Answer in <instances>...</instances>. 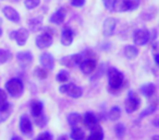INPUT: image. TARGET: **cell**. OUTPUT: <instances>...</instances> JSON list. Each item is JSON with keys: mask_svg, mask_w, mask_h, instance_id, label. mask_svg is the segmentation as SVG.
Segmentation results:
<instances>
[{"mask_svg": "<svg viewBox=\"0 0 159 140\" xmlns=\"http://www.w3.org/2000/svg\"><path fill=\"white\" fill-rule=\"evenodd\" d=\"M108 75V83L109 87L111 89H119L121 88V85L123 84V80H124V76L122 72H120L118 69L116 68H110L108 69L107 71Z\"/></svg>", "mask_w": 159, "mask_h": 140, "instance_id": "obj_1", "label": "cell"}, {"mask_svg": "<svg viewBox=\"0 0 159 140\" xmlns=\"http://www.w3.org/2000/svg\"><path fill=\"white\" fill-rule=\"evenodd\" d=\"M6 89H7L8 93L11 96L19 98V96L23 93L24 85H23V82L21 79L13 78V79H10V80L6 83Z\"/></svg>", "mask_w": 159, "mask_h": 140, "instance_id": "obj_2", "label": "cell"}, {"mask_svg": "<svg viewBox=\"0 0 159 140\" xmlns=\"http://www.w3.org/2000/svg\"><path fill=\"white\" fill-rule=\"evenodd\" d=\"M59 91H60V93H62V94H68V95L72 99H79V98H81L83 94L82 88L74 84V83L62 84L61 87L59 88Z\"/></svg>", "mask_w": 159, "mask_h": 140, "instance_id": "obj_3", "label": "cell"}, {"mask_svg": "<svg viewBox=\"0 0 159 140\" xmlns=\"http://www.w3.org/2000/svg\"><path fill=\"white\" fill-rule=\"evenodd\" d=\"M141 105V99L135 92L130 91L128 94V99L125 100V111L128 113H133L137 111Z\"/></svg>", "mask_w": 159, "mask_h": 140, "instance_id": "obj_4", "label": "cell"}, {"mask_svg": "<svg viewBox=\"0 0 159 140\" xmlns=\"http://www.w3.org/2000/svg\"><path fill=\"white\" fill-rule=\"evenodd\" d=\"M149 32L147 30H136L133 34V42L139 46L146 45L149 41Z\"/></svg>", "mask_w": 159, "mask_h": 140, "instance_id": "obj_5", "label": "cell"}, {"mask_svg": "<svg viewBox=\"0 0 159 140\" xmlns=\"http://www.w3.org/2000/svg\"><path fill=\"white\" fill-rule=\"evenodd\" d=\"M10 38L11 40H16L18 45L23 46L26 43L27 38H29V31L24 27H21L18 31H13L10 33Z\"/></svg>", "mask_w": 159, "mask_h": 140, "instance_id": "obj_6", "label": "cell"}, {"mask_svg": "<svg viewBox=\"0 0 159 140\" xmlns=\"http://www.w3.org/2000/svg\"><path fill=\"white\" fill-rule=\"evenodd\" d=\"M96 67H97V62H96L95 58H86L80 65V69L84 75L93 74L95 71Z\"/></svg>", "mask_w": 159, "mask_h": 140, "instance_id": "obj_7", "label": "cell"}, {"mask_svg": "<svg viewBox=\"0 0 159 140\" xmlns=\"http://www.w3.org/2000/svg\"><path fill=\"white\" fill-rule=\"evenodd\" d=\"M52 44V36L50 33H43L36 37V46L39 49L48 48Z\"/></svg>", "mask_w": 159, "mask_h": 140, "instance_id": "obj_8", "label": "cell"}, {"mask_svg": "<svg viewBox=\"0 0 159 140\" xmlns=\"http://www.w3.org/2000/svg\"><path fill=\"white\" fill-rule=\"evenodd\" d=\"M116 27H117V20L115 18H107L104 21V24H102V33L105 36L109 37V36H112L115 33Z\"/></svg>", "mask_w": 159, "mask_h": 140, "instance_id": "obj_9", "label": "cell"}, {"mask_svg": "<svg viewBox=\"0 0 159 140\" xmlns=\"http://www.w3.org/2000/svg\"><path fill=\"white\" fill-rule=\"evenodd\" d=\"M40 65L47 70H52L55 67V59L50 53H43L39 57Z\"/></svg>", "mask_w": 159, "mask_h": 140, "instance_id": "obj_10", "label": "cell"}, {"mask_svg": "<svg viewBox=\"0 0 159 140\" xmlns=\"http://www.w3.org/2000/svg\"><path fill=\"white\" fill-rule=\"evenodd\" d=\"M16 59L22 67H27L33 61V55L31 51H19L16 54Z\"/></svg>", "mask_w": 159, "mask_h": 140, "instance_id": "obj_11", "label": "cell"}, {"mask_svg": "<svg viewBox=\"0 0 159 140\" xmlns=\"http://www.w3.org/2000/svg\"><path fill=\"white\" fill-rule=\"evenodd\" d=\"M2 12H3V14H5V17L9 21L14 22V23L20 22V14H19V12L16 11L14 8L9 7V6H6V7H3Z\"/></svg>", "mask_w": 159, "mask_h": 140, "instance_id": "obj_12", "label": "cell"}, {"mask_svg": "<svg viewBox=\"0 0 159 140\" xmlns=\"http://www.w3.org/2000/svg\"><path fill=\"white\" fill-rule=\"evenodd\" d=\"M20 130L22 131L24 135H31L33 131V126H32V122L26 115L21 116L20 118Z\"/></svg>", "mask_w": 159, "mask_h": 140, "instance_id": "obj_13", "label": "cell"}, {"mask_svg": "<svg viewBox=\"0 0 159 140\" xmlns=\"http://www.w3.org/2000/svg\"><path fill=\"white\" fill-rule=\"evenodd\" d=\"M112 11H116V12L131 11L130 1H129V0H115Z\"/></svg>", "mask_w": 159, "mask_h": 140, "instance_id": "obj_14", "label": "cell"}, {"mask_svg": "<svg viewBox=\"0 0 159 140\" xmlns=\"http://www.w3.org/2000/svg\"><path fill=\"white\" fill-rule=\"evenodd\" d=\"M89 130H91V135L87 138V140H104V129L99 124Z\"/></svg>", "mask_w": 159, "mask_h": 140, "instance_id": "obj_15", "label": "cell"}, {"mask_svg": "<svg viewBox=\"0 0 159 140\" xmlns=\"http://www.w3.org/2000/svg\"><path fill=\"white\" fill-rule=\"evenodd\" d=\"M64 19H66V11H64V9L60 8L56 12H53L49 21L53 24H61V23L64 22Z\"/></svg>", "mask_w": 159, "mask_h": 140, "instance_id": "obj_16", "label": "cell"}, {"mask_svg": "<svg viewBox=\"0 0 159 140\" xmlns=\"http://www.w3.org/2000/svg\"><path fill=\"white\" fill-rule=\"evenodd\" d=\"M84 124L85 126L89 129H92L93 127H95L96 125H98V117L95 115L94 113H91V112H87L84 116Z\"/></svg>", "mask_w": 159, "mask_h": 140, "instance_id": "obj_17", "label": "cell"}, {"mask_svg": "<svg viewBox=\"0 0 159 140\" xmlns=\"http://www.w3.org/2000/svg\"><path fill=\"white\" fill-rule=\"evenodd\" d=\"M73 31L71 29H66L62 31L61 34V44L64 46H70L73 42Z\"/></svg>", "mask_w": 159, "mask_h": 140, "instance_id": "obj_18", "label": "cell"}, {"mask_svg": "<svg viewBox=\"0 0 159 140\" xmlns=\"http://www.w3.org/2000/svg\"><path fill=\"white\" fill-rule=\"evenodd\" d=\"M141 92L144 96H146L147 99H149L150 96H152L154 94H156V85L154 83H147L141 87Z\"/></svg>", "mask_w": 159, "mask_h": 140, "instance_id": "obj_19", "label": "cell"}, {"mask_svg": "<svg viewBox=\"0 0 159 140\" xmlns=\"http://www.w3.org/2000/svg\"><path fill=\"white\" fill-rule=\"evenodd\" d=\"M43 109H44V105L39 101H33L31 103V113L34 117H38L42 115Z\"/></svg>", "mask_w": 159, "mask_h": 140, "instance_id": "obj_20", "label": "cell"}, {"mask_svg": "<svg viewBox=\"0 0 159 140\" xmlns=\"http://www.w3.org/2000/svg\"><path fill=\"white\" fill-rule=\"evenodd\" d=\"M123 54L128 59H134L139 56V49L135 46H132V45H128V46L124 47L123 49Z\"/></svg>", "mask_w": 159, "mask_h": 140, "instance_id": "obj_21", "label": "cell"}, {"mask_svg": "<svg viewBox=\"0 0 159 140\" xmlns=\"http://www.w3.org/2000/svg\"><path fill=\"white\" fill-rule=\"evenodd\" d=\"M27 24H29L30 29L31 31L36 32L38 30L42 29V25H43V18L42 17H37V18H33L31 20L27 21Z\"/></svg>", "mask_w": 159, "mask_h": 140, "instance_id": "obj_22", "label": "cell"}, {"mask_svg": "<svg viewBox=\"0 0 159 140\" xmlns=\"http://www.w3.org/2000/svg\"><path fill=\"white\" fill-rule=\"evenodd\" d=\"M82 122V116L79 113H70L68 116V123L69 125H71L72 127H75L76 125H79Z\"/></svg>", "mask_w": 159, "mask_h": 140, "instance_id": "obj_23", "label": "cell"}, {"mask_svg": "<svg viewBox=\"0 0 159 140\" xmlns=\"http://www.w3.org/2000/svg\"><path fill=\"white\" fill-rule=\"evenodd\" d=\"M84 136H85L84 131L81 128H77V127H73L70 133V137L72 140H82L84 138Z\"/></svg>", "mask_w": 159, "mask_h": 140, "instance_id": "obj_24", "label": "cell"}, {"mask_svg": "<svg viewBox=\"0 0 159 140\" xmlns=\"http://www.w3.org/2000/svg\"><path fill=\"white\" fill-rule=\"evenodd\" d=\"M108 117H109V119L112 120V122H117V120L121 117V109H120V107L113 106L112 109L109 111Z\"/></svg>", "mask_w": 159, "mask_h": 140, "instance_id": "obj_25", "label": "cell"}, {"mask_svg": "<svg viewBox=\"0 0 159 140\" xmlns=\"http://www.w3.org/2000/svg\"><path fill=\"white\" fill-rule=\"evenodd\" d=\"M34 76L36 78L40 79V80H44L48 77V71H47V69H45L44 67H36L34 69Z\"/></svg>", "mask_w": 159, "mask_h": 140, "instance_id": "obj_26", "label": "cell"}, {"mask_svg": "<svg viewBox=\"0 0 159 140\" xmlns=\"http://www.w3.org/2000/svg\"><path fill=\"white\" fill-rule=\"evenodd\" d=\"M115 131L118 138H122L124 136V133H125V127H124V125L122 123H118L115 126Z\"/></svg>", "mask_w": 159, "mask_h": 140, "instance_id": "obj_27", "label": "cell"}, {"mask_svg": "<svg viewBox=\"0 0 159 140\" xmlns=\"http://www.w3.org/2000/svg\"><path fill=\"white\" fill-rule=\"evenodd\" d=\"M69 79H70V75H69V72L66 71V70H61V71L57 75V81H59V82L64 83V82H66Z\"/></svg>", "mask_w": 159, "mask_h": 140, "instance_id": "obj_28", "label": "cell"}, {"mask_svg": "<svg viewBox=\"0 0 159 140\" xmlns=\"http://www.w3.org/2000/svg\"><path fill=\"white\" fill-rule=\"evenodd\" d=\"M40 3V0H24V6L29 10L35 9L36 7H38Z\"/></svg>", "mask_w": 159, "mask_h": 140, "instance_id": "obj_29", "label": "cell"}, {"mask_svg": "<svg viewBox=\"0 0 159 140\" xmlns=\"http://www.w3.org/2000/svg\"><path fill=\"white\" fill-rule=\"evenodd\" d=\"M11 57V54L6 49H0V64H5Z\"/></svg>", "mask_w": 159, "mask_h": 140, "instance_id": "obj_30", "label": "cell"}, {"mask_svg": "<svg viewBox=\"0 0 159 140\" xmlns=\"http://www.w3.org/2000/svg\"><path fill=\"white\" fill-rule=\"evenodd\" d=\"M60 64L61 65H64L66 67H74V62H73V59H72V56H66V57H62L60 59Z\"/></svg>", "mask_w": 159, "mask_h": 140, "instance_id": "obj_31", "label": "cell"}, {"mask_svg": "<svg viewBox=\"0 0 159 140\" xmlns=\"http://www.w3.org/2000/svg\"><path fill=\"white\" fill-rule=\"evenodd\" d=\"M11 112H12L11 107L8 109H5V111H0V124L8 119V117H9L10 114H11Z\"/></svg>", "mask_w": 159, "mask_h": 140, "instance_id": "obj_32", "label": "cell"}, {"mask_svg": "<svg viewBox=\"0 0 159 140\" xmlns=\"http://www.w3.org/2000/svg\"><path fill=\"white\" fill-rule=\"evenodd\" d=\"M156 109H157V106H154V105H149V106H148L147 109H145V111L142 112V114L139 115V118H144V117H146V116L150 115V114L154 113V112L156 111Z\"/></svg>", "mask_w": 159, "mask_h": 140, "instance_id": "obj_33", "label": "cell"}, {"mask_svg": "<svg viewBox=\"0 0 159 140\" xmlns=\"http://www.w3.org/2000/svg\"><path fill=\"white\" fill-rule=\"evenodd\" d=\"M36 124H37V126H39V127H44L45 125L47 124V118H46V116H44L42 114L40 116L36 117Z\"/></svg>", "mask_w": 159, "mask_h": 140, "instance_id": "obj_34", "label": "cell"}, {"mask_svg": "<svg viewBox=\"0 0 159 140\" xmlns=\"http://www.w3.org/2000/svg\"><path fill=\"white\" fill-rule=\"evenodd\" d=\"M102 2H104V6L107 10L109 11H112L113 9V2H115V0H102Z\"/></svg>", "mask_w": 159, "mask_h": 140, "instance_id": "obj_35", "label": "cell"}, {"mask_svg": "<svg viewBox=\"0 0 159 140\" xmlns=\"http://www.w3.org/2000/svg\"><path fill=\"white\" fill-rule=\"evenodd\" d=\"M35 140H52V137L49 133H43Z\"/></svg>", "mask_w": 159, "mask_h": 140, "instance_id": "obj_36", "label": "cell"}, {"mask_svg": "<svg viewBox=\"0 0 159 140\" xmlns=\"http://www.w3.org/2000/svg\"><path fill=\"white\" fill-rule=\"evenodd\" d=\"M7 102V93L3 90L0 89V106Z\"/></svg>", "mask_w": 159, "mask_h": 140, "instance_id": "obj_37", "label": "cell"}, {"mask_svg": "<svg viewBox=\"0 0 159 140\" xmlns=\"http://www.w3.org/2000/svg\"><path fill=\"white\" fill-rule=\"evenodd\" d=\"M71 5L73 7H83L85 5V0H71Z\"/></svg>", "mask_w": 159, "mask_h": 140, "instance_id": "obj_38", "label": "cell"}, {"mask_svg": "<svg viewBox=\"0 0 159 140\" xmlns=\"http://www.w3.org/2000/svg\"><path fill=\"white\" fill-rule=\"evenodd\" d=\"M130 1V6H131V11L132 10H135L137 9V7H139V0H129Z\"/></svg>", "mask_w": 159, "mask_h": 140, "instance_id": "obj_39", "label": "cell"}, {"mask_svg": "<svg viewBox=\"0 0 159 140\" xmlns=\"http://www.w3.org/2000/svg\"><path fill=\"white\" fill-rule=\"evenodd\" d=\"M152 51H154L155 55H156V54H159V42L155 43V44L152 45Z\"/></svg>", "mask_w": 159, "mask_h": 140, "instance_id": "obj_40", "label": "cell"}, {"mask_svg": "<svg viewBox=\"0 0 159 140\" xmlns=\"http://www.w3.org/2000/svg\"><path fill=\"white\" fill-rule=\"evenodd\" d=\"M155 61H156V64L159 66V54H156V55H155Z\"/></svg>", "mask_w": 159, "mask_h": 140, "instance_id": "obj_41", "label": "cell"}, {"mask_svg": "<svg viewBox=\"0 0 159 140\" xmlns=\"http://www.w3.org/2000/svg\"><path fill=\"white\" fill-rule=\"evenodd\" d=\"M58 140H68V137H66V135H62V136H60V137L58 138Z\"/></svg>", "mask_w": 159, "mask_h": 140, "instance_id": "obj_42", "label": "cell"}, {"mask_svg": "<svg viewBox=\"0 0 159 140\" xmlns=\"http://www.w3.org/2000/svg\"><path fill=\"white\" fill-rule=\"evenodd\" d=\"M1 24H2V19L0 18V36L2 35V27H1Z\"/></svg>", "mask_w": 159, "mask_h": 140, "instance_id": "obj_43", "label": "cell"}, {"mask_svg": "<svg viewBox=\"0 0 159 140\" xmlns=\"http://www.w3.org/2000/svg\"><path fill=\"white\" fill-rule=\"evenodd\" d=\"M11 140H22V138L19 137V136H14V137L11 138Z\"/></svg>", "mask_w": 159, "mask_h": 140, "instance_id": "obj_44", "label": "cell"}, {"mask_svg": "<svg viewBox=\"0 0 159 140\" xmlns=\"http://www.w3.org/2000/svg\"><path fill=\"white\" fill-rule=\"evenodd\" d=\"M152 140H159V136H158V135H157V136H154Z\"/></svg>", "mask_w": 159, "mask_h": 140, "instance_id": "obj_45", "label": "cell"}]
</instances>
